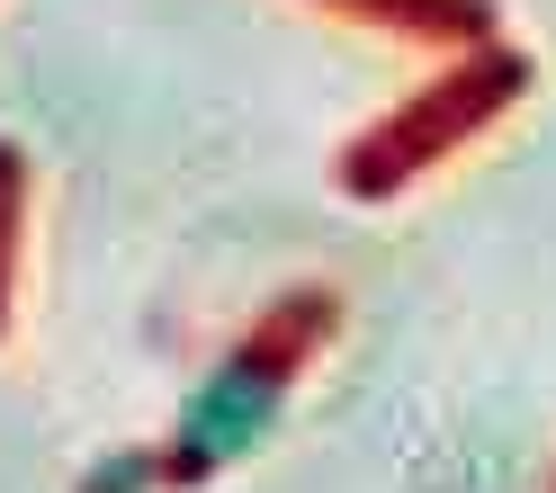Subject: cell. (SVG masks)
Instances as JSON below:
<instances>
[{
  "mask_svg": "<svg viewBox=\"0 0 556 493\" xmlns=\"http://www.w3.org/2000/svg\"><path fill=\"white\" fill-rule=\"evenodd\" d=\"M278 413V359H233L225 377H206L198 395H189V431H180V457L189 467H225L233 448H252L261 440V421Z\"/></svg>",
  "mask_w": 556,
  "mask_h": 493,
  "instance_id": "cell-1",
  "label": "cell"
}]
</instances>
